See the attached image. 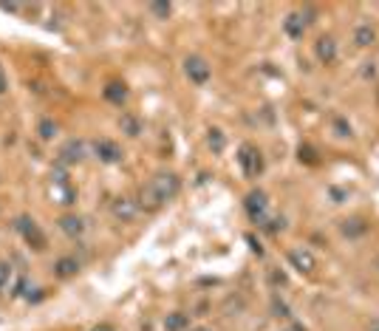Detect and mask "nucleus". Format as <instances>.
<instances>
[{
    "mask_svg": "<svg viewBox=\"0 0 379 331\" xmlns=\"http://www.w3.org/2000/svg\"><path fill=\"white\" fill-rule=\"evenodd\" d=\"M179 192V176L176 173H159V176H153L144 187H142V202H139V207H144V210H159L165 202H170V198Z\"/></svg>",
    "mask_w": 379,
    "mask_h": 331,
    "instance_id": "nucleus-1",
    "label": "nucleus"
},
{
    "mask_svg": "<svg viewBox=\"0 0 379 331\" xmlns=\"http://www.w3.org/2000/svg\"><path fill=\"white\" fill-rule=\"evenodd\" d=\"M15 227H18V232L23 235V241H26L32 249L43 252V249L48 246V241H46V235H43V230L37 227V221H34V218H29V216H20Z\"/></svg>",
    "mask_w": 379,
    "mask_h": 331,
    "instance_id": "nucleus-2",
    "label": "nucleus"
},
{
    "mask_svg": "<svg viewBox=\"0 0 379 331\" xmlns=\"http://www.w3.org/2000/svg\"><path fill=\"white\" fill-rule=\"evenodd\" d=\"M184 74L193 85H207L209 77H212V69H209V62L204 57H187L184 59Z\"/></svg>",
    "mask_w": 379,
    "mask_h": 331,
    "instance_id": "nucleus-3",
    "label": "nucleus"
},
{
    "mask_svg": "<svg viewBox=\"0 0 379 331\" xmlns=\"http://www.w3.org/2000/svg\"><path fill=\"white\" fill-rule=\"evenodd\" d=\"M85 142L83 139H68L62 148H60V156H57V164L60 167H71V164H80L85 159Z\"/></svg>",
    "mask_w": 379,
    "mask_h": 331,
    "instance_id": "nucleus-4",
    "label": "nucleus"
},
{
    "mask_svg": "<svg viewBox=\"0 0 379 331\" xmlns=\"http://www.w3.org/2000/svg\"><path fill=\"white\" fill-rule=\"evenodd\" d=\"M94 156L102 162V164H116V162H122V148L113 142V139H97L94 142Z\"/></svg>",
    "mask_w": 379,
    "mask_h": 331,
    "instance_id": "nucleus-5",
    "label": "nucleus"
},
{
    "mask_svg": "<svg viewBox=\"0 0 379 331\" xmlns=\"http://www.w3.org/2000/svg\"><path fill=\"white\" fill-rule=\"evenodd\" d=\"M266 192L263 190H252L249 195H247V202H244V207H247V213H249V218L255 221V224H263V218H266Z\"/></svg>",
    "mask_w": 379,
    "mask_h": 331,
    "instance_id": "nucleus-6",
    "label": "nucleus"
},
{
    "mask_svg": "<svg viewBox=\"0 0 379 331\" xmlns=\"http://www.w3.org/2000/svg\"><path fill=\"white\" fill-rule=\"evenodd\" d=\"M238 164L244 167L247 176H258L263 170V159H261V150L252 148V145H244L241 153H238Z\"/></svg>",
    "mask_w": 379,
    "mask_h": 331,
    "instance_id": "nucleus-7",
    "label": "nucleus"
},
{
    "mask_svg": "<svg viewBox=\"0 0 379 331\" xmlns=\"http://www.w3.org/2000/svg\"><path fill=\"white\" fill-rule=\"evenodd\" d=\"M77 272H80V260H77V258L62 255V258H57V260H54V275H57L60 281H71V278H77Z\"/></svg>",
    "mask_w": 379,
    "mask_h": 331,
    "instance_id": "nucleus-8",
    "label": "nucleus"
},
{
    "mask_svg": "<svg viewBox=\"0 0 379 331\" xmlns=\"http://www.w3.org/2000/svg\"><path fill=\"white\" fill-rule=\"evenodd\" d=\"M289 263L297 272H312L317 267V260H315V255L309 249H291L289 252Z\"/></svg>",
    "mask_w": 379,
    "mask_h": 331,
    "instance_id": "nucleus-9",
    "label": "nucleus"
},
{
    "mask_svg": "<svg viewBox=\"0 0 379 331\" xmlns=\"http://www.w3.org/2000/svg\"><path fill=\"white\" fill-rule=\"evenodd\" d=\"M60 230L68 235V238H80L83 232H85V218H80V216H74V213H65V216H60Z\"/></svg>",
    "mask_w": 379,
    "mask_h": 331,
    "instance_id": "nucleus-10",
    "label": "nucleus"
},
{
    "mask_svg": "<svg viewBox=\"0 0 379 331\" xmlns=\"http://www.w3.org/2000/svg\"><path fill=\"white\" fill-rule=\"evenodd\" d=\"M306 15H303V12H294V15H289L286 17V23H283V29H286V34L289 37H294V40H300L303 34H306Z\"/></svg>",
    "mask_w": 379,
    "mask_h": 331,
    "instance_id": "nucleus-11",
    "label": "nucleus"
},
{
    "mask_svg": "<svg viewBox=\"0 0 379 331\" xmlns=\"http://www.w3.org/2000/svg\"><path fill=\"white\" fill-rule=\"evenodd\" d=\"M136 213H139V204L133 202V198H116V202H113V216L119 221H133Z\"/></svg>",
    "mask_w": 379,
    "mask_h": 331,
    "instance_id": "nucleus-12",
    "label": "nucleus"
},
{
    "mask_svg": "<svg viewBox=\"0 0 379 331\" xmlns=\"http://www.w3.org/2000/svg\"><path fill=\"white\" fill-rule=\"evenodd\" d=\"M317 59L326 62V65H331L337 59V43H334V37H320L317 40Z\"/></svg>",
    "mask_w": 379,
    "mask_h": 331,
    "instance_id": "nucleus-13",
    "label": "nucleus"
},
{
    "mask_svg": "<svg viewBox=\"0 0 379 331\" xmlns=\"http://www.w3.org/2000/svg\"><path fill=\"white\" fill-rule=\"evenodd\" d=\"M165 331H190V314L184 311H170L165 317Z\"/></svg>",
    "mask_w": 379,
    "mask_h": 331,
    "instance_id": "nucleus-14",
    "label": "nucleus"
},
{
    "mask_svg": "<svg viewBox=\"0 0 379 331\" xmlns=\"http://www.w3.org/2000/svg\"><path fill=\"white\" fill-rule=\"evenodd\" d=\"M119 127H122V134L130 136V139H136V136L142 134V122H139L133 113H122V116H119Z\"/></svg>",
    "mask_w": 379,
    "mask_h": 331,
    "instance_id": "nucleus-15",
    "label": "nucleus"
},
{
    "mask_svg": "<svg viewBox=\"0 0 379 331\" xmlns=\"http://www.w3.org/2000/svg\"><path fill=\"white\" fill-rule=\"evenodd\" d=\"M37 134H40V139H43V142H54V136L60 134V125H57L54 119H48V116H46V119H40V122H37Z\"/></svg>",
    "mask_w": 379,
    "mask_h": 331,
    "instance_id": "nucleus-16",
    "label": "nucleus"
},
{
    "mask_svg": "<svg viewBox=\"0 0 379 331\" xmlns=\"http://www.w3.org/2000/svg\"><path fill=\"white\" fill-rule=\"evenodd\" d=\"M373 40H376V31H373V26H371V23L357 26V31H354V43H357L359 48H368Z\"/></svg>",
    "mask_w": 379,
    "mask_h": 331,
    "instance_id": "nucleus-17",
    "label": "nucleus"
},
{
    "mask_svg": "<svg viewBox=\"0 0 379 331\" xmlns=\"http://www.w3.org/2000/svg\"><path fill=\"white\" fill-rule=\"evenodd\" d=\"M102 94H105V99L113 102V105H122V102L128 99V88H125L122 83H108Z\"/></svg>",
    "mask_w": 379,
    "mask_h": 331,
    "instance_id": "nucleus-18",
    "label": "nucleus"
},
{
    "mask_svg": "<svg viewBox=\"0 0 379 331\" xmlns=\"http://www.w3.org/2000/svg\"><path fill=\"white\" fill-rule=\"evenodd\" d=\"M343 232H345V235H351V238H354V235H362V232H365V224H362L359 218H354V221H345Z\"/></svg>",
    "mask_w": 379,
    "mask_h": 331,
    "instance_id": "nucleus-19",
    "label": "nucleus"
},
{
    "mask_svg": "<svg viewBox=\"0 0 379 331\" xmlns=\"http://www.w3.org/2000/svg\"><path fill=\"white\" fill-rule=\"evenodd\" d=\"M9 281H12V267H9L6 260H0V292L9 286Z\"/></svg>",
    "mask_w": 379,
    "mask_h": 331,
    "instance_id": "nucleus-20",
    "label": "nucleus"
},
{
    "mask_svg": "<svg viewBox=\"0 0 379 331\" xmlns=\"http://www.w3.org/2000/svg\"><path fill=\"white\" fill-rule=\"evenodd\" d=\"M209 148H212L215 153H221V150H223V134H221L218 127H215V130H209Z\"/></svg>",
    "mask_w": 379,
    "mask_h": 331,
    "instance_id": "nucleus-21",
    "label": "nucleus"
},
{
    "mask_svg": "<svg viewBox=\"0 0 379 331\" xmlns=\"http://www.w3.org/2000/svg\"><path fill=\"white\" fill-rule=\"evenodd\" d=\"M150 12L167 20V17H170V12H173V6H170V3H153V6H150Z\"/></svg>",
    "mask_w": 379,
    "mask_h": 331,
    "instance_id": "nucleus-22",
    "label": "nucleus"
},
{
    "mask_svg": "<svg viewBox=\"0 0 379 331\" xmlns=\"http://www.w3.org/2000/svg\"><path fill=\"white\" fill-rule=\"evenodd\" d=\"M9 91V80H6V69H4V62H0V97H4Z\"/></svg>",
    "mask_w": 379,
    "mask_h": 331,
    "instance_id": "nucleus-23",
    "label": "nucleus"
},
{
    "mask_svg": "<svg viewBox=\"0 0 379 331\" xmlns=\"http://www.w3.org/2000/svg\"><path fill=\"white\" fill-rule=\"evenodd\" d=\"M91 331H116V328H113V325H108V323H99V325H94Z\"/></svg>",
    "mask_w": 379,
    "mask_h": 331,
    "instance_id": "nucleus-24",
    "label": "nucleus"
},
{
    "mask_svg": "<svg viewBox=\"0 0 379 331\" xmlns=\"http://www.w3.org/2000/svg\"><path fill=\"white\" fill-rule=\"evenodd\" d=\"M368 331H379V320H376V323H371V328H368Z\"/></svg>",
    "mask_w": 379,
    "mask_h": 331,
    "instance_id": "nucleus-25",
    "label": "nucleus"
},
{
    "mask_svg": "<svg viewBox=\"0 0 379 331\" xmlns=\"http://www.w3.org/2000/svg\"><path fill=\"white\" fill-rule=\"evenodd\" d=\"M193 331H209V328H193Z\"/></svg>",
    "mask_w": 379,
    "mask_h": 331,
    "instance_id": "nucleus-26",
    "label": "nucleus"
}]
</instances>
